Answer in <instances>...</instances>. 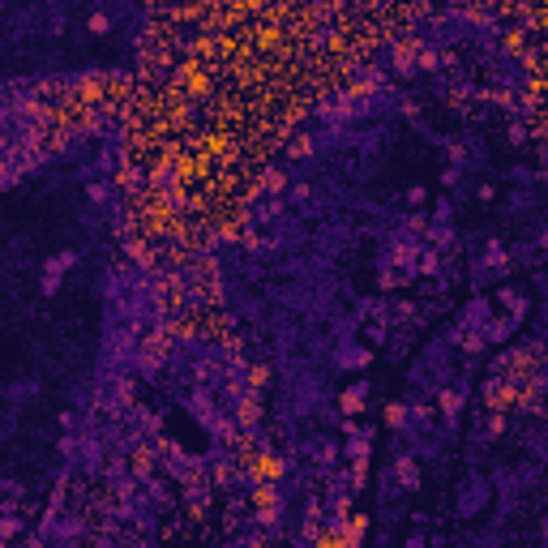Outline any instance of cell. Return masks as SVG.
Masks as SVG:
<instances>
[{
  "mask_svg": "<svg viewBox=\"0 0 548 548\" xmlns=\"http://www.w3.org/2000/svg\"><path fill=\"white\" fill-rule=\"evenodd\" d=\"M497 300L506 305V313H510L514 321H522V317H527V296H522L518 287H502V291H497Z\"/></svg>",
  "mask_w": 548,
  "mask_h": 548,
  "instance_id": "3",
  "label": "cell"
},
{
  "mask_svg": "<svg viewBox=\"0 0 548 548\" xmlns=\"http://www.w3.org/2000/svg\"><path fill=\"white\" fill-rule=\"evenodd\" d=\"M407 548H425V536H407Z\"/></svg>",
  "mask_w": 548,
  "mask_h": 548,
  "instance_id": "8",
  "label": "cell"
},
{
  "mask_svg": "<svg viewBox=\"0 0 548 548\" xmlns=\"http://www.w3.org/2000/svg\"><path fill=\"white\" fill-rule=\"evenodd\" d=\"M386 425H390V429H403V425H407V407H403V403H390V407H386Z\"/></svg>",
  "mask_w": 548,
  "mask_h": 548,
  "instance_id": "7",
  "label": "cell"
},
{
  "mask_svg": "<svg viewBox=\"0 0 548 548\" xmlns=\"http://www.w3.org/2000/svg\"><path fill=\"white\" fill-rule=\"evenodd\" d=\"M394 471H398V488H420V463H416V459H407V454H398V463H394Z\"/></svg>",
  "mask_w": 548,
  "mask_h": 548,
  "instance_id": "4",
  "label": "cell"
},
{
  "mask_svg": "<svg viewBox=\"0 0 548 548\" xmlns=\"http://www.w3.org/2000/svg\"><path fill=\"white\" fill-rule=\"evenodd\" d=\"M73 262H78L73 253H56L52 262H47V266H43V291H56V287H60V274L73 270Z\"/></svg>",
  "mask_w": 548,
  "mask_h": 548,
  "instance_id": "2",
  "label": "cell"
},
{
  "mask_svg": "<svg viewBox=\"0 0 548 548\" xmlns=\"http://www.w3.org/2000/svg\"><path fill=\"white\" fill-rule=\"evenodd\" d=\"M364 398H368V382H356L352 390H343V398H339V407H343L347 416H356V411L364 407Z\"/></svg>",
  "mask_w": 548,
  "mask_h": 548,
  "instance_id": "5",
  "label": "cell"
},
{
  "mask_svg": "<svg viewBox=\"0 0 548 548\" xmlns=\"http://www.w3.org/2000/svg\"><path fill=\"white\" fill-rule=\"evenodd\" d=\"M484 506H488V484H484L480 476H471V480L463 484V497H459V514L471 518V514H480Z\"/></svg>",
  "mask_w": 548,
  "mask_h": 548,
  "instance_id": "1",
  "label": "cell"
},
{
  "mask_svg": "<svg viewBox=\"0 0 548 548\" xmlns=\"http://www.w3.org/2000/svg\"><path fill=\"white\" fill-rule=\"evenodd\" d=\"M368 360V347H339L334 352V364H343V368H360Z\"/></svg>",
  "mask_w": 548,
  "mask_h": 548,
  "instance_id": "6",
  "label": "cell"
}]
</instances>
